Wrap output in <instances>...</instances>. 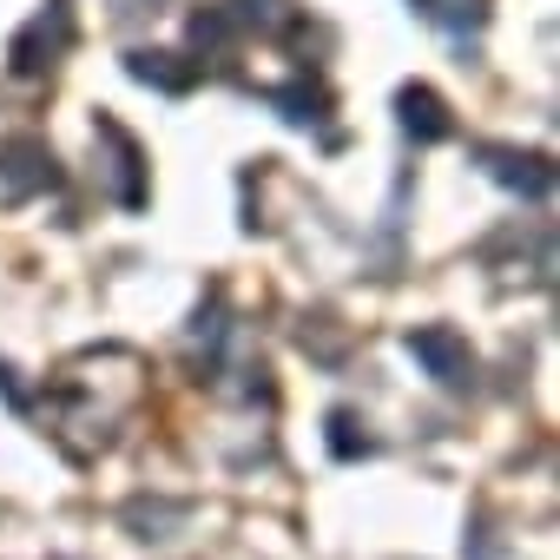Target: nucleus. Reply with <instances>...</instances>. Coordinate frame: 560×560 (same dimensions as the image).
<instances>
[{
    "instance_id": "1",
    "label": "nucleus",
    "mask_w": 560,
    "mask_h": 560,
    "mask_svg": "<svg viewBox=\"0 0 560 560\" xmlns=\"http://www.w3.org/2000/svg\"><path fill=\"white\" fill-rule=\"evenodd\" d=\"M67 47H73V21H67V8H47V14H34V21L8 40V67H14L21 80H40V73L60 67Z\"/></svg>"
},
{
    "instance_id": "2",
    "label": "nucleus",
    "mask_w": 560,
    "mask_h": 560,
    "mask_svg": "<svg viewBox=\"0 0 560 560\" xmlns=\"http://www.w3.org/2000/svg\"><path fill=\"white\" fill-rule=\"evenodd\" d=\"M93 145H106V191L126 205V211H139L145 205V152H139V139L119 126V119H100L93 126Z\"/></svg>"
},
{
    "instance_id": "3",
    "label": "nucleus",
    "mask_w": 560,
    "mask_h": 560,
    "mask_svg": "<svg viewBox=\"0 0 560 560\" xmlns=\"http://www.w3.org/2000/svg\"><path fill=\"white\" fill-rule=\"evenodd\" d=\"M60 185V165L40 139H0V198L21 205L34 191H54Z\"/></svg>"
},
{
    "instance_id": "4",
    "label": "nucleus",
    "mask_w": 560,
    "mask_h": 560,
    "mask_svg": "<svg viewBox=\"0 0 560 560\" xmlns=\"http://www.w3.org/2000/svg\"><path fill=\"white\" fill-rule=\"evenodd\" d=\"M409 357H416L442 389H468V383H475V357H468V343H462L455 330H442V324L409 330Z\"/></svg>"
},
{
    "instance_id": "5",
    "label": "nucleus",
    "mask_w": 560,
    "mask_h": 560,
    "mask_svg": "<svg viewBox=\"0 0 560 560\" xmlns=\"http://www.w3.org/2000/svg\"><path fill=\"white\" fill-rule=\"evenodd\" d=\"M475 159H481V172H488L494 185H508V191H521V198H547V185H553V165H547L540 152H514V145H481Z\"/></svg>"
},
{
    "instance_id": "6",
    "label": "nucleus",
    "mask_w": 560,
    "mask_h": 560,
    "mask_svg": "<svg viewBox=\"0 0 560 560\" xmlns=\"http://www.w3.org/2000/svg\"><path fill=\"white\" fill-rule=\"evenodd\" d=\"M396 119H402V132H409L416 145H442V139L455 132L448 100H442L435 86H402V93H396Z\"/></svg>"
},
{
    "instance_id": "7",
    "label": "nucleus",
    "mask_w": 560,
    "mask_h": 560,
    "mask_svg": "<svg viewBox=\"0 0 560 560\" xmlns=\"http://www.w3.org/2000/svg\"><path fill=\"white\" fill-rule=\"evenodd\" d=\"M126 73H132L139 86H159V93H191V86H198V60H185V54H152V47H132V54H126Z\"/></svg>"
},
{
    "instance_id": "8",
    "label": "nucleus",
    "mask_w": 560,
    "mask_h": 560,
    "mask_svg": "<svg viewBox=\"0 0 560 560\" xmlns=\"http://www.w3.org/2000/svg\"><path fill=\"white\" fill-rule=\"evenodd\" d=\"M324 429H330L324 442H330V455H337V462H357V455H370V448H376V442L363 435V422H357L350 409H330V422H324Z\"/></svg>"
},
{
    "instance_id": "9",
    "label": "nucleus",
    "mask_w": 560,
    "mask_h": 560,
    "mask_svg": "<svg viewBox=\"0 0 560 560\" xmlns=\"http://www.w3.org/2000/svg\"><path fill=\"white\" fill-rule=\"evenodd\" d=\"M270 100L284 106L291 126H317V119H324V93H317V86H284V93H270Z\"/></svg>"
}]
</instances>
